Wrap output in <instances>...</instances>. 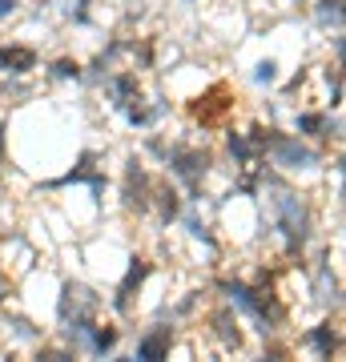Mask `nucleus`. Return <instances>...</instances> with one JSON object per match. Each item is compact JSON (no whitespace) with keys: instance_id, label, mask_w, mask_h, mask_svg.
Returning a JSON list of instances; mask_svg holds the SVG:
<instances>
[{"instance_id":"obj_12","label":"nucleus","mask_w":346,"mask_h":362,"mask_svg":"<svg viewBox=\"0 0 346 362\" xmlns=\"http://www.w3.org/2000/svg\"><path fill=\"white\" fill-rule=\"evenodd\" d=\"M157 206H161V218L166 221L178 218V194L173 189H157Z\"/></svg>"},{"instance_id":"obj_2","label":"nucleus","mask_w":346,"mask_h":362,"mask_svg":"<svg viewBox=\"0 0 346 362\" xmlns=\"http://www.w3.org/2000/svg\"><path fill=\"white\" fill-rule=\"evenodd\" d=\"M221 294H226V302H230L233 310H242L246 318H254L262 334H270L274 326L282 322V306H278V302H274V294H270V290H262V286L221 282Z\"/></svg>"},{"instance_id":"obj_7","label":"nucleus","mask_w":346,"mask_h":362,"mask_svg":"<svg viewBox=\"0 0 346 362\" xmlns=\"http://www.w3.org/2000/svg\"><path fill=\"white\" fill-rule=\"evenodd\" d=\"M37 69V52L25 45H0V73H28Z\"/></svg>"},{"instance_id":"obj_9","label":"nucleus","mask_w":346,"mask_h":362,"mask_svg":"<svg viewBox=\"0 0 346 362\" xmlns=\"http://www.w3.org/2000/svg\"><path fill=\"white\" fill-rule=\"evenodd\" d=\"M109 97H113L117 109H133V101H137V77H113L109 81Z\"/></svg>"},{"instance_id":"obj_5","label":"nucleus","mask_w":346,"mask_h":362,"mask_svg":"<svg viewBox=\"0 0 346 362\" xmlns=\"http://www.w3.org/2000/svg\"><path fill=\"white\" fill-rule=\"evenodd\" d=\"M169 342H173V330H169V326H154L149 334L137 338L133 358H166V354H169Z\"/></svg>"},{"instance_id":"obj_17","label":"nucleus","mask_w":346,"mask_h":362,"mask_svg":"<svg viewBox=\"0 0 346 362\" xmlns=\"http://www.w3.org/2000/svg\"><path fill=\"white\" fill-rule=\"evenodd\" d=\"M4 294H8V278H4V270H0V302H4Z\"/></svg>"},{"instance_id":"obj_3","label":"nucleus","mask_w":346,"mask_h":362,"mask_svg":"<svg viewBox=\"0 0 346 362\" xmlns=\"http://www.w3.org/2000/svg\"><path fill=\"white\" fill-rule=\"evenodd\" d=\"M262 153H270V161L278 169H314L318 165V153L310 149V145H302L298 137H286V133L278 129H266V141H262Z\"/></svg>"},{"instance_id":"obj_15","label":"nucleus","mask_w":346,"mask_h":362,"mask_svg":"<svg viewBox=\"0 0 346 362\" xmlns=\"http://www.w3.org/2000/svg\"><path fill=\"white\" fill-rule=\"evenodd\" d=\"M274 77H278V65H274V61H262V65H258V73H254L258 85H274Z\"/></svg>"},{"instance_id":"obj_10","label":"nucleus","mask_w":346,"mask_h":362,"mask_svg":"<svg viewBox=\"0 0 346 362\" xmlns=\"http://www.w3.org/2000/svg\"><path fill=\"white\" fill-rule=\"evenodd\" d=\"M113 346H117V326H93L89 354H109Z\"/></svg>"},{"instance_id":"obj_8","label":"nucleus","mask_w":346,"mask_h":362,"mask_svg":"<svg viewBox=\"0 0 346 362\" xmlns=\"http://www.w3.org/2000/svg\"><path fill=\"white\" fill-rule=\"evenodd\" d=\"M306 346L318 354V358H330L334 350H338V330H334L330 322L314 326V330H306Z\"/></svg>"},{"instance_id":"obj_1","label":"nucleus","mask_w":346,"mask_h":362,"mask_svg":"<svg viewBox=\"0 0 346 362\" xmlns=\"http://www.w3.org/2000/svg\"><path fill=\"white\" fill-rule=\"evenodd\" d=\"M270 194V206H274V214H278V230L286 233V246H290V254H298V250L306 246L310 238V206L306 197L294 194V189H286L282 181H270L266 185Z\"/></svg>"},{"instance_id":"obj_4","label":"nucleus","mask_w":346,"mask_h":362,"mask_svg":"<svg viewBox=\"0 0 346 362\" xmlns=\"http://www.w3.org/2000/svg\"><path fill=\"white\" fill-rule=\"evenodd\" d=\"M166 165L173 169L185 185H197V181L209 173V153H202V149H185V145H169L166 149Z\"/></svg>"},{"instance_id":"obj_11","label":"nucleus","mask_w":346,"mask_h":362,"mask_svg":"<svg viewBox=\"0 0 346 362\" xmlns=\"http://www.w3.org/2000/svg\"><path fill=\"white\" fill-rule=\"evenodd\" d=\"M294 125H298V133H310V137H326L330 133V121L322 113H298Z\"/></svg>"},{"instance_id":"obj_13","label":"nucleus","mask_w":346,"mask_h":362,"mask_svg":"<svg viewBox=\"0 0 346 362\" xmlns=\"http://www.w3.org/2000/svg\"><path fill=\"white\" fill-rule=\"evenodd\" d=\"M185 230H190L193 238H202L205 246H214V233H209V226H205L202 218H193V214H190V218H185Z\"/></svg>"},{"instance_id":"obj_16","label":"nucleus","mask_w":346,"mask_h":362,"mask_svg":"<svg viewBox=\"0 0 346 362\" xmlns=\"http://www.w3.org/2000/svg\"><path fill=\"white\" fill-rule=\"evenodd\" d=\"M16 13V0H0V21H4V16H13Z\"/></svg>"},{"instance_id":"obj_14","label":"nucleus","mask_w":346,"mask_h":362,"mask_svg":"<svg viewBox=\"0 0 346 362\" xmlns=\"http://www.w3.org/2000/svg\"><path fill=\"white\" fill-rule=\"evenodd\" d=\"M52 73H57V77H73V81H77L81 77V65H77V61H69V57H61V61L52 65Z\"/></svg>"},{"instance_id":"obj_6","label":"nucleus","mask_w":346,"mask_h":362,"mask_svg":"<svg viewBox=\"0 0 346 362\" xmlns=\"http://www.w3.org/2000/svg\"><path fill=\"white\" fill-rule=\"evenodd\" d=\"M145 274H149V262H133V266H129V274H125V282L117 286V298H113V306L121 314L129 310V306H133V290H142V282H145Z\"/></svg>"}]
</instances>
